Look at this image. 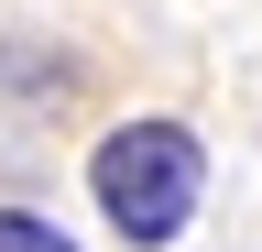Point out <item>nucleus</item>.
<instances>
[{
    "instance_id": "nucleus-3",
    "label": "nucleus",
    "mask_w": 262,
    "mask_h": 252,
    "mask_svg": "<svg viewBox=\"0 0 262 252\" xmlns=\"http://www.w3.org/2000/svg\"><path fill=\"white\" fill-rule=\"evenodd\" d=\"M0 252H88V241L66 230L55 208H22V198H0Z\"/></svg>"
},
{
    "instance_id": "nucleus-2",
    "label": "nucleus",
    "mask_w": 262,
    "mask_h": 252,
    "mask_svg": "<svg viewBox=\"0 0 262 252\" xmlns=\"http://www.w3.org/2000/svg\"><path fill=\"white\" fill-rule=\"evenodd\" d=\"M0 88H11L22 110H66V88H77V55H55V44H0Z\"/></svg>"
},
{
    "instance_id": "nucleus-1",
    "label": "nucleus",
    "mask_w": 262,
    "mask_h": 252,
    "mask_svg": "<svg viewBox=\"0 0 262 252\" xmlns=\"http://www.w3.org/2000/svg\"><path fill=\"white\" fill-rule=\"evenodd\" d=\"M88 208L120 252H175L208 208V143L175 110H131L88 143Z\"/></svg>"
}]
</instances>
